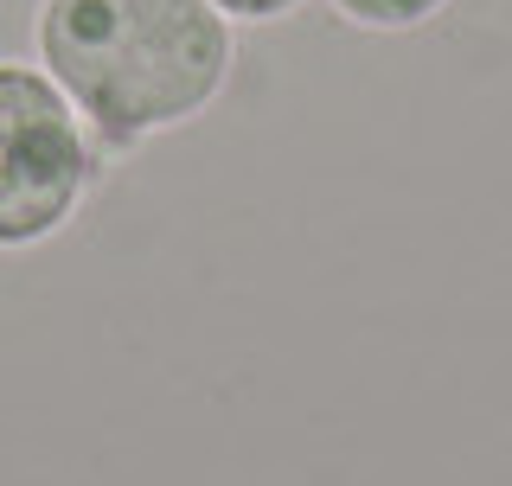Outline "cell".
Wrapping results in <instances>:
<instances>
[{
	"mask_svg": "<svg viewBox=\"0 0 512 486\" xmlns=\"http://www.w3.org/2000/svg\"><path fill=\"white\" fill-rule=\"evenodd\" d=\"M212 0H39L32 52L109 154L199 122L237 64Z\"/></svg>",
	"mask_w": 512,
	"mask_h": 486,
	"instance_id": "6da1fadb",
	"label": "cell"
},
{
	"mask_svg": "<svg viewBox=\"0 0 512 486\" xmlns=\"http://www.w3.org/2000/svg\"><path fill=\"white\" fill-rule=\"evenodd\" d=\"M327 7L359 32H416L436 20L448 0H327Z\"/></svg>",
	"mask_w": 512,
	"mask_h": 486,
	"instance_id": "3957f363",
	"label": "cell"
},
{
	"mask_svg": "<svg viewBox=\"0 0 512 486\" xmlns=\"http://www.w3.org/2000/svg\"><path fill=\"white\" fill-rule=\"evenodd\" d=\"M212 7L231 26H276V20H288V13H301L308 0H212Z\"/></svg>",
	"mask_w": 512,
	"mask_h": 486,
	"instance_id": "277c9868",
	"label": "cell"
},
{
	"mask_svg": "<svg viewBox=\"0 0 512 486\" xmlns=\"http://www.w3.org/2000/svg\"><path fill=\"white\" fill-rule=\"evenodd\" d=\"M109 148L45 64L0 58V250H39L90 205Z\"/></svg>",
	"mask_w": 512,
	"mask_h": 486,
	"instance_id": "7a4b0ae2",
	"label": "cell"
}]
</instances>
